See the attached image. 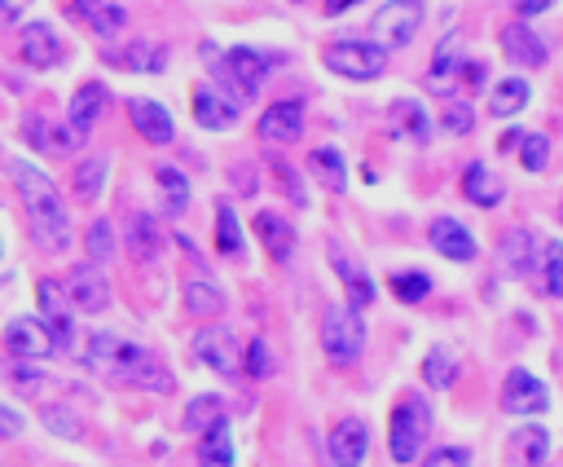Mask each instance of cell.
I'll list each match as a JSON object with an SVG mask.
<instances>
[{
	"instance_id": "13",
	"label": "cell",
	"mask_w": 563,
	"mask_h": 467,
	"mask_svg": "<svg viewBox=\"0 0 563 467\" xmlns=\"http://www.w3.org/2000/svg\"><path fill=\"white\" fill-rule=\"evenodd\" d=\"M325 449H330V463H334V467H361V463L369 458V423L356 419V414L339 419V423L330 427Z\"/></svg>"
},
{
	"instance_id": "5",
	"label": "cell",
	"mask_w": 563,
	"mask_h": 467,
	"mask_svg": "<svg viewBox=\"0 0 563 467\" xmlns=\"http://www.w3.org/2000/svg\"><path fill=\"white\" fill-rule=\"evenodd\" d=\"M202 57L216 62V70H220L224 84L238 93V101L255 97L260 84H264V75H268V57H264L260 48H251V44H238V48H229L224 57L216 53V44H202Z\"/></svg>"
},
{
	"instance_id": "53",
	"label": "cell",
	"mask_w": 563,
	"mask_h": 467,
	"mask_svg": "<svg viewBox=\"0 0 563 467\" xmlns=\"http://www.w3.org/2000/svg\"><path fill=\"white\" fill-rule=\"evenodd\" d=\"M31 0H0V26H18V18L26 13Z\"/></svg>"
},
{
	"instance_id": "38",
	"label": "cell",
	"mask_w": 563,
	"mask_h": 467,
	"mask_svg": "<svg viewBox=\"0 0 563 467\" xmlns=\"http://www.w3.org/2000/svg\"><path fill=\"white\" fill-rule=\"evenodd\" d=\"M391 119H396V128H405L413 141H427V132H431V115H427L422 101H413V97H396V101H391Z\"/></svg>"
},
{
	"instance_id": "33",
	"label": "cell",
	"mask_w": 563,
	"mask_h": 467,
	"mask_svg": "<svg viewBox=\"0 0 563 467\" xmlns=\"http://www.w3.org/2000/svg\"><path fill=\"white\" fill-rule=\"evenodd\" d=\"M216 247L229 260H242L246 256V238H242V225H238L229 198H216Z\"/></svg>"
},
{
	"instance_id": "9",
	"label": "cell",
	"mask_w": 563,
	"mask_h": 467,
	"mask_svg": "<svg viewBox=\"0 0 563 467\" xmlns=\"http://www.w3.org/2000/svg\"><path fill=\"white\" fill-rule=\"evenodd\" d=\"M501 410L506 414H519V419H537L550 410V388L545 379H537L532 370L523 366H510L506 379H501Z\"/></svg>"
},
{
	"instance_id": "35",
	"label": "cell",
	"mask_w": 563,
	"mask_h": 467,
	"mask_svg": "<svg viewBox=\"0 0 563 467\" xmlns=\"http://www.w3.org/2000/svg\"><path fill=\"white\" fill-rule=\"evenodd\" d=\"M185 308L194 317H220L224 313V291L211 278H189L185 282Z\"/></svg>"
},
{
	"instance_id": "37",
	"label": "cell",
	"mask_w": 563,
	"mask_h": 467,
	"mask_svg": "<svg viewBox=\"0 0 563 467\" xmlns=\"http://www.w3.org/2000/svg\"><path fill=\"white\" fill-rule=\"evenodd\" d=\"M106 167H110V159L106 154H92V159H84V163H75V176H70V189H75V198H101V185H106Z\"/></svg>"
},
{
	"instance_id": "22",
	"label": "cell",
	"mask_w": 563,
	"mask_h": 467,
	"mask_svg": "<svg viewBox=\"0 0 563 467\" xmlns=\"http://www.w3.org/2000/svg\"><path fill=\"white\" fill-rule=\"evenodd\" d=\"M330 264H334V273H339V282H343V295H347V308H365V304H374V295H378V286H374V278L343 251V247H330Z\"/></svg>"
},
{
	"instance_id": "23",
	"label": "cell",
	"mask_w": 563,
	"mask_h": 467,
	"mask_svg": "<svg viewBox=\"0 0 563 467\" xmlns=\"http://www.w3.org/2000/svg\"><path fill=\"white\" fill-rule=\"evenodd\" d=\"M299 132H303V106L295 101V97H282V101H273V106H264V119H260V137L264 141H299Z\"/></svg>"
},
{
	"instance_id": "55",
	"label": "cell",
	"mask_w": 563,
	"mask_h": 467,
	"mask_svg": "<svg viewBox=\"0 0 563 467\" xmlns=\"http://www.w3.org/2000/svg\"><path fill=\"white\" fill-rule=\"evenodd\" d=\"M519 141H523V132H519V128H510V132H501L497 150H519Z\"/></svg>"
},
{
	"instance_id": "48",
	"label": "cell",
	"mask_w": 563,
	"mask_h": 467,
	"mask_svg": "<svg viewBox=\"0 0 563 467\" xmlns=\"http://www.w3.org/2000/svg\"><path fill=\"white\" fill-rule=\"evenodd\" d=\"M268 163H273V176H277V181H282V189H286V198H290V203H299V207H303V203H308V194H303V181H299V176H295V167H290V163H286V159H268Z\"/></svg>"
},
{
	"instance_id": "40",
	"label": "cell",
	"mask_w": 563,
	"mask_h": 467,
	"mask_svg": "<svg viewBox=\"0 0 563 467\" xmlns=\"http://www.w3.org/2000/svg\"><path fill=\"white\" fill-rule=\"evenodd\" d=\"M391 295H396L400 304H422V300L431 295V278H427L422 269H396V273H391Z\"/></svg>"
},
{
	"instance_id": "17",
	"label": "cell",
	"mask_w": 563,
	"mask_h": 467,
	"mask_svg": "<svg viewBox=\"0 0 563 467\" xmlns=\"http://www.w3.org/2000/svg\"><path fill=\"white\" fill-rule=\"evenodd\" d=\"M462 31H449L440 44H435V57H431V70H427V93H453L457 88V75H462Z\"/></svg>"
},
{
	"instance_id": "54",
	"label": "cell",
	"mask_w": 563,
	"mask_h": 467,
	"mask_svg": "<svg viewBox=\"0 0 563 467\" xmlns=\"http://www.w3.org/2000/svg\"><path fill=\"white\" fill-rule=\"evenodd\" d=\"M101 4H106V0H66V13H70V18H79V22H88Z\"/></svg>"
},
{
	"instance_id": "52",
	"label": "cell",
	"mask_w": 563,
	"mask_h": 467,
	"mask_svg": "<svg viewBox=\"0 0 563 467\" xmlns=\"http://www.w3.org/2000/svg\"><path fill=\"white\" fill-rule=\"evenodd\" d=\"M550 4H554V0H510V9L519 13V22H528V18H541Z\"/></svg>"
},
{
	"instance_id": "2",
	"label": "cell",
	"mask_w": 563,
	"mask_h": 467,
	"mask_svg": "<svg viewBox=\"0 0 563 467\" xmlns=\"http://www.w3.org/2000/svg\"><path fill=\"white\" fill-rule=\"evenodd\" d=\"M9 172H13V181H18V194H22V207H26V225H31V238H35V247H44V251H66L70 247V211H66V203H62V194H57V185L40 172V167H31V163H4Z\"/></svg>"
},
{
	"instance_id": "28",
	"label": "cell",
	"mask_w": 563,
	"mask_h": 467,
	"mask_svg": "<svg viewBox=\"0 0 563 467\" xmlns=\"http://www.w3.org/2000/svg\"><path fill=\"white\" fill-rule=\"evenodd\" d=\"M528 101H532V84H528L523 75H506V79H497L493 93H488V115H493V119H515Z\"/></svg>"
},
{
	"instance_id": "26",
	"label": "cell",
	"mask_w": 563,
	"mask_h": 467,
	"mask_svg": "<svg viewBox=\"0 0 563 467\" xmlns=\"http://www.w3.org/2000/svg\"><path fill=\"white\" fill-rule=\"evenodd\" d=\"M462 194H466V203H475V207H497L501 198H506V181L488 167V163H466V172H462Z\"/></svg>"
},
{
	"instance_id": "43",
	"label": "cell",
	"mask_w": 563,
	"mask_h": 467,
	"mask_svg": "<svg viewBox=\"0 0 563 467\" xmlns=\"http://www.w3.org/2000/svg\"><path fill=\"white\" fill-rule=\"evenodd\" d=\"M515 154H519V167L537 176V172L550 167V137H545V132H523V141H519Z\"/></svg>"
},
{
	"instance_id": "36",
	"label": "cell",
	"mask_w": 563,
	"mask_h": 467,
	"mask_svg": "<svg viewBox=\"0 0 563 467\" xmlns=\"http://www.w3.org/2000/svg\"><path fill=\"white\" fill-rule=\"evenodd\" d=\"M229 414H224V401L216 397V392H198L189 405H185V432H194V436H202L207 427H216V423H224Z\"/></svg>"
},
{
	"instance_id": "8",
	"label": "cell",
	"mask_w": 563,
	"mask_h": 467,
	"mask_svg": "<svg viewBox=\"0 0 563 467\" xmlns=\"http://www.w3.org/2000/svg\"><path fill=\"white\" fill-rule=\"evenodd\" d=\"M35 300H40V322L48 326L57 352H66V348L75 344V304H70L66 286L53 282V278H40V282H35Z\"/></svg>"
},
{
	"instance_id": "6",
	"label": "cell",
	"mask_w": 563,
	"mask_h": 467,
	"mask_svg": "<svg viewBox=\"0 0 563 467\" xmlns=\"http://www.w3.org/2000/svg\"><path fill=\"white\" fill-rule=\"evenodd\" d=\"M365 348V322H361V308H325L321 317V352L334 361V366H352Z\"/></svg>"
},
{
	"instance_id": "45",
	"label": "cell",
	"mask_w": 563,
	"mask_h": 467,
	"mask_svg": "<svg viewBox=\"0 0 563 467\" xmlns=\"http://www.w3.org/2000/svg\"><path fill=\"white\" fill-rule=\"evenodd\" d=\"M40 423H44L48 432L66 436V441H79V436H84V423H79V414H70L66 405H44V410H40Z\"/></svg>"
},
{
	"instance_id": "42",
	"label": "cell",
	"mask_w": 563,
	"mask_h": 467,
	"mask_svg": "<svg viewBox=\"0 0 563 467\" xmlns=\"http://www.w3.org/2000/svg\"><path fill=\"white\" fill-rule=\"evenodd\" d=\"M537 264H541V273H545V295H554V300H563V242H545V247H537Z\"/></svg>"
},
{
	"instance_id": "27",
	"label": "cell",
	"mask_w": 563,
	"mask_h": 467,
	"mask_svg": "<svg viewBox=\"0 0 563 467\" xmlns=\"http://www.w3.org/2000/svg\"><path fill=\"white\" fill-rule=\"evenodd\" d=\"M123 247H128V256L141 260V264L158 260V251H163V229H158V220L145 216V211H136V216L123 225Z\"/></svg>"
},
{
	"instance_id": "51",
	"label": "cell",
	"mask_w": 563,
	"mask_h": 467,
	"mask_svg": "<svg viewBox=\"0 0 563 467\" xmlns=\"http://www.w3.org/2000/svg\"><path fill=\"white\" fill-rule=\"evenodd\" d=\"M13 383H18L26 397H40V392H48V388H53V379H48V374H31V370L13 374Z\"/></svg>"
},
{
	"instance_id": "21",
	"label": "cell",
	"mask_w": 563,
	"mask_h": 467,
	"mask_svg": "<svg viewBox=\"0 0 563 467\" xmlns=\"http://www.w3.org/2000/svg\"><path fill=\"white\" fill-rule=\"evenodd\" d=\"M550 458V432L541 423H523L506 436V463L510 467H541Z\"/></svg>"
},
{
	"instance_id": "49",
	"label": "cell",
	"mask_w": 563,
	"mask_h": 467,
	"mask_svg": "<svg viewBox=\"0 0 563 467\" xmlns=\"http://www.w3.org/2000/svg\"><path fill=\"white\" fill-rule=\"evenodd\" d=\"M457 84H462V88H475V93H479V88H488V62H479V57H466V62H462V75H457Z\"/></svg>"
},
{
	"instance_id": "34",
	"label": "cell",
	"mask_w": 563,
	"mask_h": 467,
	"mask_svg": "<svg viewBox=\"0 0 563 467\" xmlns=\"http://www.w3.org/2000/svg\"><path fill=\"white\" fill-rule=\"evenodd\" d=\"M154 181H158V194H163V211L167 216H180L185 203H189V176L172 163H158L154 167Z\"/></svg>"
},
{
	"instance_id": "31",
	"label": "cell",
	"mask_w": 563,
	"mask_h": 467,
	"mask_svg": "<svg viewBox=\"0 0 563 467\" xmlns=\"http://www.w3.org/2000/svg\"><path fill=\"white\" fill-rule=\"evenodd\" d=\"M457 374H462V366H457V352L449 348V344H435V348H427V357H422V379H427V388H453L457 383Z\"/></svg>"
},
{
	"instance_id": "7",
	"label": "cell",
	"mask_w": 563,
	"mask_h": 467,
	"mask_svg": "<svg viewBox=\"0 0 563 467\" xmlns=\"http://www.w3.org/2000/svg\"><path fill=\"white\" fill-rule=\"evenodd\" d=\"M422 18H427V4H422V0H387V4L369 18V35H365V40H374L383 53L405 48V44L418 35Z\"/></svg>"
},
{
	"instance_id": "30",
	"label": "cell",
	"mask_w": 563,
	"mask_h": 467,
	"mask_svg": "<svg viewBox=\"0 0 563 467\" xmlns=\"http://www.w3.org/2000/svg\"><path fill=\"white\" fill-rule=\"evenodd\" d=\"M308 167H312V176H317L325 189H334V194L347 189V159H343V150H334V145H317V150L308 154Z\"/></svg>"
},
{
	"instance_id": "15",
	"label": "cell",
	"mask_w": 563,
	"mask_h": 467,
	"mask_svg": "<svg viewBox=\"0 0 563 467\" xmlns=\"http://www.w3.org/2000/svg\"><path fill=\"white\" fill-rule=\"evenodd\" d=\"M128 119H132L136 137L150 141V145H172V137H176L172 110L163 101H154V97H128Z\"/></svg>"
},
{
	"instance_id": "25",
	"label": "cell",
	"mask_w": 563,
	"mask_h": 467,
	"mask_svg": "<svg viewBox=\"0 0 563 467\" xmlns=\"http://www.w3.org/2000/svg\"><path fill=\"white\" fill-rule=\"evenodd\" d=\"M251 225H255V238L264 242V251H268L277 264H286V260L295 256V225H290L282 211H260Z\"/></svg>"
},
{
	"instance_id": "24",
	"label": "cell",
	"mask_w": 563,
	"mask_h": 467,
	"mask_svg": "<svg viewBox=\"0 0 563 467\" xmlns=\"http://www.w3.org/2000/svg\"><path fill=\"white\" fill-rule=\"evenodd\" d=\"M537 234L532 229H523V225H515V229H506L501 234V247H497V260H501V269L510 273V278H528V269L537 264Z\"/></svg>"
},
{
	"instance_id": "3",
	"label": "cell",
	"mask_w": 563,
	"mask_h": 467,
	"mask_svg": "<svg viewBox=\"0 0 563 467\" xmlns=\"http://www.w3.org/2000/svg\"><path fill=\"white\" fill-rule=\"evenodd\" d=\"M427 441H431V401L418 388H405L387 419V454L396 467H409L427 454Z\"/></svg>"
},
{
	"instance_id": "20",
	"label": "cell",
	"mask_w": 563,
	"mask_h": 467,
	"mask_svg": "<svg viewBox=\"0 0 563 467\" xmlns=\"http://www.w3.org/2000/svg\"><path fill=\"white\" fill-rule=\"evenodd\" d=\"M501 53H506V62H515V66H523V70H537V66H545V44H541V35L528 26V22H510V26H501Z\"/></svg>"
},
{
	"instance_id": "19",
	"label": "cell",
	"mask_w": 563,
	"mask_h": 467,
	"mask_svg": "<svg viewBox=\"0 0 563 467\" xmlns=\"http://www.w3.org/2000/svg\"><path fill=\"white\" fill-rule=\"evenodd\" d=\"M427 242L440 251V260H453V264H466V260H475V234L462 225V220H453V216H440V220H431V229H427Z\"/></svg>"
},
{
	"instance_id": "46",
	"label": "cell",
	"mask_w": 563,
	"mask_h": 467,
	"mask_svg": "<svg viewBox=\"0 0 563 467\" xmlns=\"http://www.w3.org/2000/svg\"><path fill=\"white\" fill-rule=\"evenodd\" d=\"M88 26H92L97 35H106V40H110V35H119V31L128 26V9H123L119 0H106V4L88 18Z\"/></svg>"
},
{
	"instance_id": "41",
	"label": "cell",
	"mask_w": 563,
	"mask_h": 467,
	"mask_svg": "<svg viewBox=\"0 0 563 467\" xmlns=\"http://www.w3.org/2000/svg\"><path fill=\"white\" fill-rule=\"evenodd\" d=\"M242 366H246L251 379H268V374H277V352H273V344H268L264 335H255V339L242 348Z\"/></svg>"
},
{
	"instance_id": "44",
	"label": "cell",
	"mask_w": 563,
	"mask_h": 467,
	"mask_svg": "<svg viewBox=\"0 0 563 467\" xmlns=\"http://www.w3.org/2000/svg\"><path fill=\"white\" fill-rule=\"evenodd\" d=\"M440 132H449V137L475 132V106H471V101H449V106L440 110Z\"/></svg>"
},
{
	"instance_id": "11",
	"label": "cell",
	"mask_w": 563,
	"mask_h": 467,
	"mask_svg": "<svg viewBox=\"0 0 563 467\" xmlns=\"http://www.w3.org/2000/svg\"><path fill=\"white\" fill-rule=\"evenodd\" d=\"M194 357L211 366L216 374H238L242 370V344L229 326H202L194 330Z\"/></svg>"
},
{
	"instance_id": "4",
	"label": "cell",
	"mask_w": 563,
	"mask_h": 467,
	"mask_svg": "<svg viewBox=\"0 0 563 467\" xmlns=\"http://www.w3.org/2000/svg\"><path fill=\"white\" fill-rule=\"evenodd\" d=\"M321 62H325V70H334V75H343V79H356V84L378 79V75L387 70V53H383L374 40H361V35H343V40L325 44Z\"/></svg>"
},
{
	"instance_id": "56",
	"label": "cell",
	"mask_w": 563,
	"mask_h": 467,
	"mask_svg": "<svg viewBox=\"0 0 563 467\" xmlns=\"http://www.w3.org/2000/svg\"><path fill=\"white\" fill-rule=\"evenodd\" d=\"M352 4H361V0H325V13H330V18H339V13H347Z\"/></svg>"
},
{
	"instance_id": "39",
	"label": "cell",
	"mask_w": 563,
	"mask_h": 467,
	"mask_svg": "<svg viewBox=\"0 0 563 467\" xmlns=\"http://www.w3.org/2000/svg\"><path fill=\"white\" fill-rule=\"evenodd\" d=\"M114 247H119V238H114V225L110 220H92L88 225V234H84V256H88V264H106V260H114Z\"/></svg>"
},
{
	"instance_id": "18",
	"label": "cell",
	"mask_w": 563,
	"mask_h": 467,
	"mask_svg": "<svg viewBox=\"0 0 563 467\" xmlns=\"http://www.w3.org/2000/svg\"><path fill=\"white\" fill-rule=\"evenodd\" d=\"M106 101H110V93H106V84H101V79L79 84V88H75V97H70V110H66V128H70L79 141H88V132L97 128V119H101Z\"/></svg>"
},
{
	"instance_id": "47",
	"label": "cell",
	"mask_w": 563,
	"mask_h": 467,
	"mask_svg": "<svg viewBox=\"0 0 563 467\" xmlns=\"http://www.w3.org/2000/svg\"><path fill=\"white\" fill-rule=\"evenodd\" d=\"M413 467H471V449L466 445H435Z\"/></svg>"
},
{
	"instance_id": "29",
	"label": "cell",
	"mask_w": 563,
	"mask_h": 467,
	"mask_svg": "<svg viewBox=\"0 0 563 467\" xmlns=\"http://www.w3.org/2000/svg\"><path fill=\"white\" fill-rule=\"evenodd\" d=\"M110 66H123V70H141V75H158L167 66V48L163 44H150V40H132L123 44V53H106Z\"/></svg>"
},
{
	"instance_id": "14",
	"label": "cell",
	"mask_w": 563,
	"mask_h": 467,
	"mask_svg": "<svg viewBox=\"0 0 563 467\" xmlns=\"http://www.w3.org/2000/svg\"><path fill=\"white\" fill-rule=\"evenodd\" d=\"M62 286H66V295L79 313H106L110 308V282L97 264H75Z\"/></svg>"
},
{
	"instance_id": "32",
	"label": "cell",
	"mask_w": 563,
	"mask_h": 467,
	"mask_svg": "<svg viewBox=\"0 0 563 467\" xmlns=\"http://www.w3.org/2000/svg\"><path fill=\"white\" fill-rule=\"evenodd\" d=\"M198 463L202 467H233V427H229V419L198 436Z\"/></svg>"
},
{
	"instance_id": "57",
	"label": "cell",
	"mask_w": 563,
	"mask_h": 467,
	"mask_svg": "<svg viewBox=\"0 0 563 467\" xmlns=\"http://www.w3.org/2000/svg\"><path fill=\"white\" fill-rule=\"evenodd\" d=\"M559 220H563V203H559Z\"/></svg>"
},
{
	"instance_id": "10",
	"label": "cell",
	"mask_w": 563,
	"mask_h": 467,
	"mask_svg": "<svg viewBox=\"0 0 563 467\" xmlns=\"http://www.w3.org/2000/svg\"><path fill=\"white\" fill-rule=\"evenodd\" d=\"M189 110H194V123H198V128H207V132H229V128L238 123L242 101L229 97V93L216 88V84H194V93H189Z\"/></svg>"
},
{
	"instance_id": "12",
	"label": "cell",
	"mask_w": 563,
	"mask_h": 467,
	"mask_svg": "<svg viewBox=\"0 0 563 467\" xmlns=\"http://www.w3.org/2000/svg\"><path fill=\"white\" fill-rule=\"evenodd\" d=\"M4 348L13 357H22V361H48V357H57V344H53V335H48V326L40 317H13L4 326Z\"/></svg>"
},
{
	"instance_id": "16",
	"label": "cell",
	"mask_w": 563,
	"mask_h": 467,
	"mask_svg": "<svg viewBox=\"0 0 563 467\" xmlns=\"http://www.w3.org/2000/svg\"><path fill=\"white\" fill-rule=\"evenodd\" d=\"M18 57L31 66V70H48L62 62V40L48 22H26L18 31Z\"/></svg>"
},
{
	"instance_id": "1",
	"label": "cell",
	"mask_w": 563,
	"mask_h": 467,
	"mask_svg": "<svg viewBox=\"0 0 563 467\" xmlns=\"http://www.w3.org/2000/svg\"><path fill=\"white\" fill-rule=\"evenodd\" d=\"M84 366L97 370V374H106L119 388H141V392H163V397L176 388L172 370L150 348H141V344H132V339H123L114 330H92L88 335Z\"/></svg>"
},
{
	"instance_id": "50",
	"label": "cell",
	"mask_w": 563,
	"mask_h": 467,
	"mask_svg": "<svg viewBox=\"0 0 563 467\" xmlns=\"http://www.w3.org/2000/svg\"><path fill=\"white\" fill-rule=\"evenodd\" d=\"M22 427H26V414H22L18 405H4V401H0V441H18Z\"/></svg>"
}]
</instances>
